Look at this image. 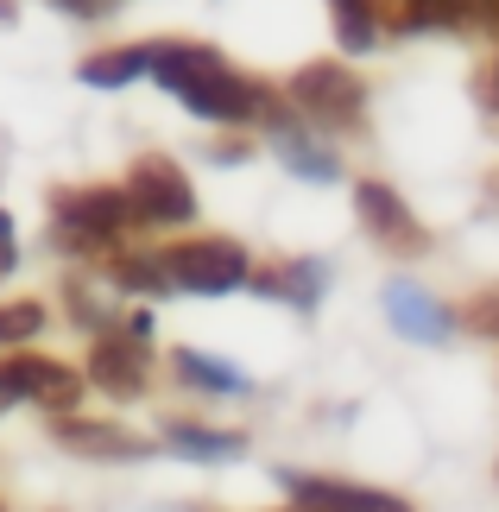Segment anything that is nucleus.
Here are the masks:
<instances>
[{"label": "nucleus", "mask_w": 499, "mask_h": 512, "mask_svg": "<svg viewBox=\"0 0 499 512\" xmlns=\"http://www.w3.org/2000/svg\"><path fill=\"white\" fill-rule=\"evenodd\" d=\"M171 367L184 373L190 386H203V392H222V399H234V392H247V380L234 373L228 361H209V354H196V348H177L171 354Z\"/></svg>", "instance_id": "17"}, {"label": "nucleus", "mask_w": 499, "mask_h": 512, "mask_svg": "<svg viewBox=\"0 0 499 512\" xmlns=\"http://www.w3.org/2000/svg\"><path fill=\"white\" fill-rule=\"evenodd\" d=\"M165 272L177 291H190V298H228V291H241L253 279V260L241 241H228V234H203V241H171L165 253Z\"/></svg>", "instance_id": "4"}, {"label": "nucleus", "mask_w": 499, "mask_h": 512, "mask_svg": "<svg viewBox=\"0 0 499 512\" xmlns=\"http://www.w3.org/2000/svg\"><path fill=\"white\" fill-rule=\"evenodd\" d=\"M278 487L291 494L297 512H411L405 494H386V487H361V481H335V475H278Z\"/></svg>", "instance_id": "8"}, {"label": "nucleus", "mask_w": 499, "mask_h": 512, "mask_svg": "<svg viewBox=\"0 0 499 512\" xmlns=\"http://www.w3.org/2000/svg\"><path fill=\"white\" fill-rule=\"evenodd\" d=\"M57 7H64V13H76V19H95V13L108 7V0H57Z\"/></svg>", "instance_id": "23"}, {"label": "nucleus", "mask_w": 499, "mask_h": 512, "mask_svg": "<svg viewBox=\"0 0 499 512\" xmlns=\"http://www.w3.org/2000/svg\"><path fill=\"white\" fill-rule=\"evenodd\" d=\"M386 317H392V329H398L405 342H424V348L443 342L449 329H455L449 310L436 304L424 285H411V279H392V285H386Z\"/></svg>", "instance_id": "10"}, {"label": "nucleus", "mask_w": 499, "mask_h": 512, "mask_svg": "<svg viewBox=\"0 0 499 512\" xmlns=\"http://www.w3.org/2000/svg\"><path fill=\"white\" fill-rule=\"evenodd\" d=\"M285 102L304 114V121L329 127V133H348V127L367 121V83H361L348 64H335V57H316V64L291 70Z\"/></svg>", "instance_id": "3"}, {"label": "nucleus", "mask_w": 499, "mask_h": 512, "mask_svg": "<svg viewBox=\"0 0 499 512\" xmlns=\"http://www.w3.org/2000/svg\"><path fill=\"white\" fill-rule=\"evenodd\" d=\"M127 203H133V222H152V228H184L196 215V190L177 159L165 152H146V159H133L127 171Z\"/></svg>", "instance_id": "6"}, {"label": "nucleus", "mask_w": 499, "mask_h": 512, "mask_svg": "<svg viewBox=\"0 0 499 512\" xmlns=\"http://www.w3.org/2000/svg\"><path fill=\"white\" fill-rule=\"evenodd\" d=\"M89 386H102L114 392V399H139L146 392V342H133V336H95L89 342V373H83Z\"/></svg>", "instance_id": "9"}, {"label": "nucleus", "mask_w": 499, "mask_h": 512, "mask_svg": "<svg viewBox=\"0 0 499 512\" xmlns=\"http://www.w3.org/2000/svg\"><path fill=\"white\" fill-rule=\"evenodd\" d=\"M481 108H487V121L499 127V70H493V64L481 70Z\"/></svg>", "instance_id": "21"}, {"label": "nucleus", "mask_w": 499, "mask_h": 512, "mask_svg": "<svg viewBox=\"0 0 499 512\" xmlns=\"http://www.w3.org/2000/svg\"><path fill=\"white\" fill-rule=\"evenodd\" d=\"M462 323L474 329V336H487V342H499V291H481L468 310H462Z\"/></svg>", "instance_id": "18"}, {"label": "nucleus", "mask_w": 499, "mask_h": 512, "mask_svg": "<svg viewBox=\"0 0 499 512\" xmlns=\"http://www.w3.org/2000/svg\"><path fill=\"white\" fill-rule=\"evenodd\" d=\"M108 279L121 285V291H139V298H171V291H177L158 253H114V260H108Z\"/></svg>", "instance_id": "15"}, {"label": "nucleus", "mask_w": 499, "mask_h": 512, "mask_svg": "<svg viewBox=\"0 0 499 512\" xmlns=\"http://www.w3.org/2000/svg\"><path fill=\"white\" fill-rule=\"evenodd\" d=\"M474 26H487L499 38V0H474Z\"/></svg>", "instance_id": "22"}, {"label": "nucleus", "mask_w": 499, "mask_h": 512, "mask_svg": "<svg viewBox=\"0 0 499 512\" xmlns=\"http://www.w3.org/2000/svg\"><path fill=\"white\" fill-rule=\"evenodd\" d=\"M165 449L184 462H241L247 456V437L234 430H209V424H171L165 430Z\"/></svg>", "instance_id": "12"}, {"label": "nucleus", "mask_w": 499, "mask_h": 512, "mask_svg": "<svg viewBox=\"0 0 499 512\" xmlns=\"http://www.w3.org/2000/svg\"><path fill=\"white\" fill-rule=\"evenodd\" d=\"M354 215H361V228H367L386 253H398V260L430 253V228L417 222L411 203H405L392 184H379V177H361V184H354Z\"/></svg>", "instance_id": "7"}, {"label": "nucleus", "mask_w": 499, "mask_h": 512, "mask_svg": "<svg viewBox=\"0 0 499 512\" xmlns=\"http://www.w3.org/2000/svg\"><path fill=\"white\" fill-rule=\"evenodd\" d=\"M278 512H297V506H278Z\"/></svg>", "instance_id": "25"}, {"label": "nucleus", "mask_w": 499, "mask_h": 512, "mask_svg": "<svg viewBox=\"0 0 499 512\" xmlns=\"http://www.w3.org/2000/svg\"><path fill=\"white\" fill-rule=\"evenodd\" d=\"M146 76L158 89H171L196 121H215V127L266 121V108H272V89L241 76V70H228V57L209 51V45H152Z\"/></svg>", "instance_id": "1"}, {"label": "nucleus", "mask_w": 499, "mask_h": 512, "mask_svg": "<svg viewBox=\"0 0 499 512\" xmlns=\"http://www.w3.org/2000/svg\"><path fill=\"white\" fill-rule=\"evenodd\" d=\"M329 13H335V38H342V51H373L379 38V19H373V0H329Z\"/></svg>", "instance_id": "16"}, {"label": "nucleus", "mask_w": 499, "mask_h": 512, "mask_svg": "<svg viewBox=\"0 0 499 512\" xmlns=\"http://www.w3.org/2000/svg\"><path fill=\"white\" fill-rule=\"evenodd\" d=\"M7 342H13V336H7V310H0V348H7Z\"/></svg>", "instance_id": "24"}, {"label": "nucleus", "mask_w": 499, "mask_h": 512, "mask_svg": "<svg viewBox=\"0 0 499 512\" xmlns=\"http://www.w3.org/2000/svg\"><path fill=\"white\" fill-rule=\"evenodd\" d=\"M13 266H19V234H13V215L0 209V279H7Z\"/></svg>", "instance_id": "20"}, {"label": "nucleus", "mask_w": 499, "mask_h": 512, "mask_svg": "<svg viewBox=\"0 0 499 512\" xmlns=\"http://www.w3.org/2000/svg\"><path fill=\"white\" fill-rule=\"evenodd\" d=\"M45 329V304H7V336L13 342H32Z\"/></svg>", "instance_id": "19"}, {"label": "nucleus", "mask_w": 499, "mask_h": 512, "mask_svg": "<svg viewBox=\"0 0 499 512\" xmlns=\"http://www.w3.org/2000/svg\"><path fill=\"white\" fill-rule=\"evenodd\" d=\"M51 430H57V443L64 449H76V456H108V462H133V456H146L152 443H139V437H127L121 424H89V418H51Z\"/></svg>", "instance_id": "11"}, {"label": "nucleus", "mask_w": 499, "mask_h": 512, "mask_svg": "<svg viewBox=\"0 0 499 512\" xmlns=\"http://www.w3.org/2000/svg\"><path fill=\"white\" fill-rule=\"evenodd\" d=\"M83 373L51 361V354H32V348H13L7 361H0V411L7 405H38L51 411V418H70L76 405H83Z\"/></svg>", "instance_id": "5"}, {"label": "nucleus", "mask_w": 499, "mask_h": 512, "mask_svg": "<svg viewBox=\"0 0 499 512\" xmlns=\"http://www.w3.org/2000/svg\"><path fill=\"white\" fill-rule=\"evenodd\" d=\"M127 222H133V203L121 184H76L51 196V247L64 253H108Z\"/></svg>", "instance_id": "2"}, {"label": "nucleus", "mask_w": 499, "mask_h": 512, "mask_svg": "<svg viewBox=\"0 0 499 512\" xmlns=\"http://www.w3.org/2000/svg\"><path fill=\"white\" fill-rule=\"evenodd\" d=\"M272 152L285 159L297 177H316V184H329V177H342V159H335L329 146H316L310 133H297L291 121H272Z\"/></svg>", "instance_id": "14"}, {"label": "nucleus", "mask_w": 499, "mask_h": 512, "mask_svg": "<svg viewBox=\"0 0 499 512\" xmlns=\"http://www.w3.org/2000/svg\"><path fill=\"white\" fill-rule=\"evenodd\" d=\"M146 70H152V45H114V51H95V57L76 64V76H83L89 89H127Z\"/></svg>", "instance_id": "13"}]
</instances>
